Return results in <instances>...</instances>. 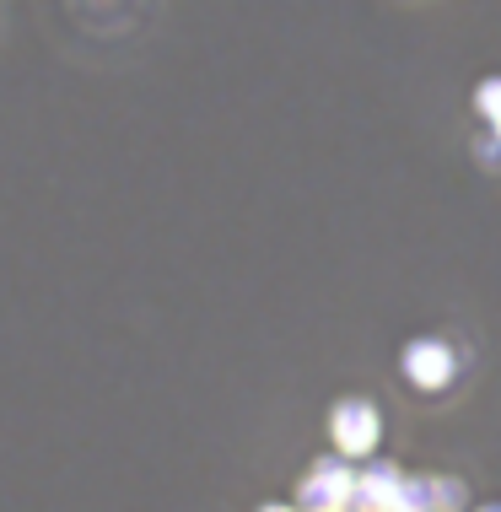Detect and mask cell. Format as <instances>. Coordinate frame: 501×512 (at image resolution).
<instances>
[{"label": "cell", "mask_w": 501, "mask_h": 512, "mask_svg": "<svg viewBox=\"0 0 501 512\" xmlns=\"http://www.w3.org/2000/svg\"><path fill=\"white\" fill-rule=\"evenodd\" d=\"M329 442H334V453L340 459H372L378 453V442H383V415L378 405H372L367 394H345V399H334V410H329Z\"/></svg>", "instance_id": "obj_1"}, {"label": "cell", "mask_w": 501, "mask_h": 512, "mask_svg": "<svg viewBox=\"0 0 501 512\" xmlns=\"http://www.w3.org/2000/svg\"><path fill=\"white\" fill-rule=\"evenodd\" d=\"M356 480H361V469L351 459H340V453H329V459H318L308 475H302L297 507L302 512H351L356 507Z\"/></svg>", "instance_id": "obj_2"}, {"label": "cell", "mask_w": 501, "mask_h": 512, "mask_svg": "<svg viewBox=\"0 0 501 512\" xmlns=\"http://www.w3.org/2000/svg\"><path fill=\"white\" fill-rule=\"evenodd\" d=\"M399 372H405V383L415 394H442V389H453V378H458V356L442 335H421V340L405 345Z\"/></svg>", "instance_id": "obj_3"}, {"label": "cell", "mask_w": 501, "mask_h": 512, "mask_svg": "<svg viewBox=\"0 0 501 512\" xmlns=\"http://www.w3.org/2000/svg\"><path fill=\"white\" fill-rule=\"evenodd\" d=\"M399 491H405V475H399L394 464H372V469H361V480H356V507L351 512H394Z\"/></svg>", "instance_id": "obj_4"}, {"label": "cell", "mask_w": 501, "mask_h": 512, "mask_svg": "<svg viewBox=\"0 0 501 512\" xmlns=\"http://www.w3.org/2000/svg\"><path fill=\"white\" fill-rule=\"evenodd\" d=\"M475 108H480L491 124H501V76H485L480 87H475Z\"/></svg>", "instance_id": "obj_5"}, {"label": "cell", "mask_w": 501, "mask_h": 512, "mask_svg": "<svg viewBox=\"0 0 501 512\" xmlns=\"http://www.w3.org/2000/svg\"><path fill=\"white\" fill-rule=\"evenodd\" d=\"M259 512H302V507H286V502H270V507H259Z\"/></svg>", "instance_id": "obj_6"}, {"label": "cell", "mask_w": 501, "mask_h": 512, "mask_svg": "<svg viewBox=\"0 0 501 512\" xmlns=\"http://www.w3.org/2000/svg\"><path fill=\"white\" fill-rule=\"evenodd\" d=\"M491 135H496V146H501V124H491Z\"/></svg>", "instance_id": "obj_7"}, {"label": "cell", "mask_w": 501, "mask_h": 512, "mask_svg": "<svg viewBox=\"0 0 501 512\" xmlns=\"http://www.w3.org/2000/svg\"><path fill=\"white\" fill-rule=\"evenodd\" d=\"M480 512H501V507H480Z\"/></svg>", "instance_id": "obj_8"}]
</instances>
